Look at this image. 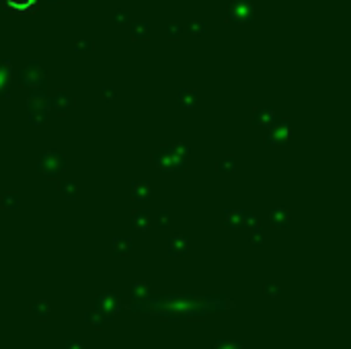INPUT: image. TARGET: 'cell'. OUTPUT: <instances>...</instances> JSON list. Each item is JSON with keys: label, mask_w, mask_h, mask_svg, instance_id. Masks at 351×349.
<instances>
[{"label": "cell", "mask_w": 351, "mask_h": 349, "mask_svg": "<svg viewBox=\"0 0 351 349\" xmlns=\"http://www.w3.org/2000/svg\"><path fill=\"white\" fill-rule=\"evenodd\" d=\"M6 4L15 10H29L35 4V0H6Z\"/></svg>", "instance_id": "cell-1"}]
</instances>
